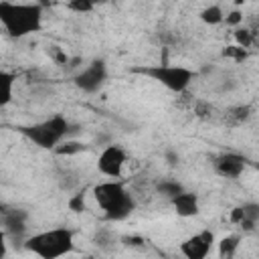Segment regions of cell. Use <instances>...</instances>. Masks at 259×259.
<instances>
[{
  "mask_svg": "<svg viewBox=\"0 0 259 259\" xmlns=\"http://www.w3.org/2000/svg\"><path fill=\"white\" fill-rule=\"evenodd\" d=\"M91 194L103 210V219L109 223L125 221L136 210V196L127 192L121 180H103L93 186Z\"/></svg>",
  "mask_w": 259,
  "mask_h": 259,
  "instance_id": "6da1fadb",
  "label": "cell"
},
{
  "mask_svg": "<svg viewBox=\"0 0 259 259\" xmlns=\"http://www.w3.org/2000/svg\"><path fill=\"white\" fill-rule=\"evenodd\" d=\"M42 6L36 2H4L0 0V24L12 38L38 32L42 28Z\"/></svg>",
  "mask_w": 259,
  "mask_h": 259,
  "instance_id": "7a4b0ae2",
  "label": "cell"
},
{
  "mask_svg": "<svg viewBox=\"0 0 259 259\" xmlns=\"http://www.w3.org/2000/svg\"><path fill=\"white\" fill-rule=\"evenodd\" d=\"M22 247L36 255L38 259H61L73 253L75 249V233L67 227H55L40 233H34L24 239Z\"/></svg>",
  "mask_w": 259,
  "mask_h": 259,
  "instance_id": "3957f363",
  "label": "cell"
},
{
  "mask_svg": "<svg viewBox=\"0 0 259 259\" xmlns=\"http://www.w3.org/2000/svg\"><path fill=\"white\" fill-rule=\"evenodd\" d=\"M18 132L24 138H28L34 146H38L42 150H55L63 140L69 138L71 121L65 115L55 113L45 121H38V123H32V125H20Z\"/></svg>",
  "mask_w": 259,
  "mask_h": 259,
  "instance_id": "277c9868",
  "label": "cell"
},
{
  "mask_svg": "<svg viewBox=\"0 0 259 259\" xmlns=\"http://www.w3.org/2000/svg\"><path fill=\"white\" fill-rule=\"evenodd\" d=\"M138 73L150 77L152 81L160 83L162 87H166L168 91L180 95L186 93L188 87L192 85V81L196 79V73L184 65H168V63H160V65H148V67H138Z\"/></svg>",
  "mask_w": 259,
  "mask_h": 259,
  "instance_id": "5b68a950",
  "label": "cell"
},
{
  "mask_svg": "<svg viewBox=\"0 0 259 259\" xmlns=\"http://www.w3.org/2000/svg\"><path fill=\"white\" fill-rule=\"evenodd\" d=\"M107 81V63L103 59H93L73 75V83L83 93H97Z\"/></svg>",
  "mask_w": 259,
  "mask_h": 259,
  "instance_id": "8992f818",
  "label": "cell"
},
{
  "mask_svg": "<svg viewBox=\"0 0 259 259\" xmlns=\"http://www.w3.org/2000/svg\"><path fill=\"white\" fill-rule=\"evenodd\" d=\"M125 164H127V154L117 144H107L97 156V170L109 180H119Z\"/></svg>",
  "mask_w": 259,
  "mask_h": 259,
  "instance_id": "52a82bcc",
  "label": "cell"
},
{
  "mask_svg": "<svg viewBox=\"0 0 259 259\" xmlns=\"http://www.w3.org/2000/svg\"><path fill=\"white\" fill-rule=\"evenodd\" d=\"M214 247V233L210 229H204L200 233H194L190 237H186L184 241H180L178 251L182 255V259H206L208 253Z\"/></svg>",
  "mask_w": 259,
  "mask_h": 259,
  "instance_id": "ba28073f",
  "label": "cell"
},
{
  "mask_svg": "<svg viewBox=\"0 0 259 259\" xmlns=\"http://www.w3.org/2000/svg\"><path fill=\"white\" fill-rule=\"evenodd\" d=\"M212 168L223 178H239L247 168V158L237 152H223L212 158Z\"/></svg>",
  "mask_w": 259,
  "mask_h": 259,
  "instance_id": "9c48e42d",
  "label": "cell"
},
{
  "mask_svg": "<svg viewBox=\"0 0 259 259\" xmlns=\"http://www.w3.org/2000/svg\"><path fill=\"white\" fill-rule=\"evenodd\" d=\"M2 227L6 237H12L14 241L24 243V233H26V212L20 208H10L2 212Z\"/></svg>",
  "mask_w": 259,
  "mask_h": 259,
  "instance_id": "30bf717a",
  "label": "cell"
},
{
  "mask_svg": "<svg viewBox=\"0 0 259 259\" xmlns=\"http://www.w3.org/2000/svg\"><path fill=\"white\" fill-rule=\"evenodd\" d=\"M170 204H172L174 212H176L178 217H184V219H188V217H196L198 210H200L198 194L188 192V190H184V192H180L178 196H174V198L170 200Z\"/></svg>",
  "mask_w": 259,
  "mask_h": 259,
  "instance_id": "8fae6325",
  "label": "cell"
},
{
  "mask_svg": "<svg viewBox=\"0 0 259 259\" xmlns=\"http://www.w3.org/2000/svg\"><path fill=\"white\" fill-rule=\"evenodd\" d=\"M251 113H253V109H251V105H247V103H243V105H231V107H227V109L221 113V119H223L225 125L237 127V125H243V123L251 117Z\"/></svg>",
  "mask_w": 259,
  "mask_h": 259,
  "instance_id": "7c38bea8",
  "label": "cell"
},
{
  "mask_svg": "<svg viewBox=\"0 0 259 259\" xmlns=\"http://www.w3.org/2000/svg\"><path fill=\"white\" fill-rule=\"evenodd\" d=\"M14 85H16V75L10 73V71L0 69V107H6L12 101Z\"/></svg>",
  "mask_w": 259,
  "mask_h": 259,
  "instance_id": "4fadbf2b",
  "label": "cell"
},
{
  "mask_svg": "<svg viewBox=\"0 0 259 259\" xmlns=\"http://www.w3.org/2000/svg\"><path fill=\"white\" fill-rule=\"evenodd\" d=\"M239 243H241L239 235H229V237L221 239V243H219V257L221 259H233L237 249H239Z\"/></svg>",
  "mask_w": 259,
  "mask_h": 259,
  "instance_id": "5bb4252c",
  "label": "cell"
},
{
  "mask_svg": "<svg viewBox=\"0 0 259 259\" xmlns=\"http://www.w3.org/2000/svg\"><path fill=\"white\" fill-rule=\"evenodd\" d=\"M200 20H202L204 24L214 26V24H221V22L225 20V12H223V8H221L219 4H210V6H206V8L200 12Z\"/></svg>",
  "mask_w": 259,
  "mask_h": 259,
  "instance_id": "9a60e30c",
  "label": "cell"
},
{
  "mask_svg": "<svg viewBox=\"0 0 259 259\" xmlns=\"http://www.w3.org/2000/svg\"><path fill=\"white\" fill-rule=\"evenodd\" d=\"M156 190H158L162 196H166V198L172 200L174 196H178L180 192H184V186H182L178 180H162V182H158Z\"/></svg>",
  "mask_w": 259,
  "mask_h": 259,
  "instance_id": "2e32d148",
  "label": "cell"
},
{
  "mask_svg": "<svg viewBox=\"0 0 259 259\" xmlns=\"http://www.w3.org/2000/svg\"><path fill=\"white\" fill-rule=\"evenodd\" d=\"M190 109H192L194 115L200 117V119H210V117L214 115V107H212L208 101H202V99H194Z\"/></svg>",
  "mask_w": 259,
  "mask_h": 259,
  "instance_id": "e0dca14e",
  "label": "cell"
},
{
  "mask_svg": "<svg viewBox=\"0 0 259 259\" xmlns=\"http://www.w3.org/2000/svg\"><path fill=\"white\" fill-rule=\"evenodd\" d=\"M85 146L81 142H75V140H63L53 152L61 154V156H69V154H77V152H83Z\"/></svg>",
  "mask_w": 259,
  "mask_h": 259,
  "instance_id": "ac0fdd59",
  "label": "cell"
},
{
  "mask_svg": "<svg viewBox=\"0 0 259 259\" xmlns=\"http://www.w3.org/2000/svg\"><path fill=\"white\" fill-rule=\"evenodd\" d=\"M95 245L97 247H101V249H111L113 247V241H115V237L107 231V229H101L99 233H95Z\"/></svg>",
  "mask_w": 259,
  "mask_h": 259,
  "instance_id": "d6986e66",
  "label": "cell"
},
{
  "mask_svg": "<svg viewBox=\"0 0 259 259\" xmlns=\"http://www.w3.org/2000/svg\"><path fill=\"white\" fill-rule=\"evenodd\" d=\"M235 38H237V47H241V49H249L251 45H253V32L251 30H247V28H237L235 30Z\"/></svg>",
  "mask_w": 259,
  "mask_h": 259,
  "instance_id": "ffe728a7",
  "label": "cell"
},
{
  "mask_svg": "<svg viewBox=\"0 0 259 259\" xmlns=\"http://www.w3.org/2000/svg\"><path fill=\"white\" fill-rule=\"evenodd\" d=\"M69 208L75 210V212H83L85 210V194L83 192H77L69 198Z\"/></svg>",
  "mask_w": 259,
  "mask_h": 259,
  "instance_id": "44dd1931",
  "label": "cell"
},
{
  "mask_svg": "<svg viewBox=\"0 0 259 259\" xmlns=\"http://www.w3.org/2000/svg\"><path fill=\"white\" fill-rule=\"evenodd\" d=\"M67 6H69L71 10H75V12H91V10H93V4L87 2V0H73V2H69Z\"/></svg>",
  "mask_w": 259,
  "mask_h": 259,
  "instance_id": "7402d4cb",
  "label": "cell"
},
{
  "mask_svg": "<svg viewBox=\"0 0 259 259\" xmlns=\"http://www.w3.org/2000/svg\"><path fill=\"white\" fill-rule=\"evenodd\" d=\"M225 57H233L235 61H243L247 57V51L241 47H227L225 49Z\"/></svg>",
  "mask_w": 259,
  "mask_h": 259,
  "instance_id": "603a6c76",
  "label": "cell"
},
{
  "mask_svg": "<svg viewBox=\"0 0 259 259\" xmlns=\"http://www.w3.org/2000/svg\"><path fill=\"white\" fill-rule=\"evenodd\" d=\"M241 20H243V14H241L239 10H233V12H229V14L225 16L223 22H227V24H239Z\"/></svg>",
  "mask_w": 259,
  "mask_h": 259,
  "instance_id": "cb8c5ba5",
  "label": "cell"
},
{
  "mask_svg": "<svg viewBox=\"0 0 259 259\" xmlns=\"http://www.w3.org/2000/svg\"><path fill=\"white\" fill-rule=\"evenodd\" d=\"M6 233L0 231V259H6V253H8V243H6Z\"/></svg>",
  "mask_w": 259,
  "mask_h": 259,
  "instance_id": "d4e9b609",
  "label": "cell"
},
{
  "mask_svg": "<svg viewBox=\"0 0 259 259\" xmlns=\"http://www.w3.org/2000/svg\"><path fill=\"white\" fill-rule=\"evenodd\" d=\"M231 221H233V223H239V225H241V221H243V212H241V206L233 208V212H231Z\"/></svg>",
  "mask_w": 259,
  "mask_h": 259,
  "instance_id": "484cf974",
  "label": "cell"
}]
</instances>
